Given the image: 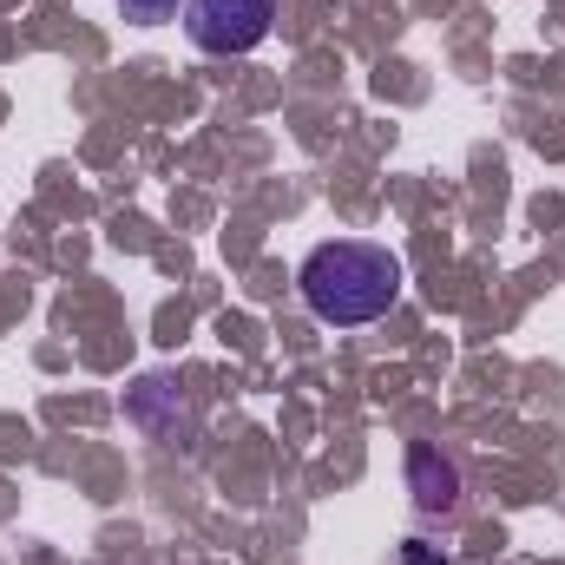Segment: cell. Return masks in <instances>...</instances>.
Segmentation results:
<instances>
[{
  "label": "cell",
  "instance_id": "5",
  "mask_svg": "<svg viewBox=\"0 0 565 565\" xmlns=\"http://www.w3.org/2000/svg\"><path fill=\"white\" fill-rule=\"evenodd\" d=\"M402 559H408V565H440V553H434L427 540H408V553H402Z\"/></svg>",
  "mask_w": 565,
  "mask_h": 565
},
{
  "label": "cell",
  "instance_id": "3",
  "mask_svg": "<svg viewBox=\"0 0 565 565\" xmlns=\"http://www.w3.org/2000/svg\"><path fill=\"white\" fill-rule=\"evenodd\" d=\"M408 493H415L422 513H454L460 507V467L434 440H415L408 447Z\"/></svg>",
  "mask_w": 565,
  "mask_h": 565
},
{
  "label": "cell",
  "instance_id": "2",
  "mask_svg": "<svg viewBox=\"0 0 565 565\" xmlns=\"http://www.w3.org/2000/svg\"><path fill=\"white\" fill-rule=\"evenodd\" d=\"M277 0H184V33L198 53H250L264 46Z\"/></svg>",
  "mask_w": 565,
  "mask_h": 565
},
{
  "label": "cell",
  "instance_id": "4",
  "mask_svg": "<svg viewBox=\"0 0 565 565\" xmlns=\"http://www.w3.org/2000/svg\"><path fill=\"white\" fill-rule=\"evenodd\" d=\"M119 7H126V20H139V26H158V20L178 13V0H119Z\"/></svg>",
  "mask_w": 565,
  "mask_h": 565
},
{
  "label": "cell",
  "instance_id": "1",
  "mask_svg": "<svg viewBox=\"0 0 565 565\" xmlns=\"http://www.w3.org/2000/svg\"><path fill=\"white\" fill-rule=\"evenodd\" d=\"M296 289L309 302L316 322L329 329H362L375 316L395 309L402 296V257L388 244H369V237H329L302 257L296 270Z\"/></svg>",
  "mask_w": 565,
  "mask_h": 565
}]
</instances>
